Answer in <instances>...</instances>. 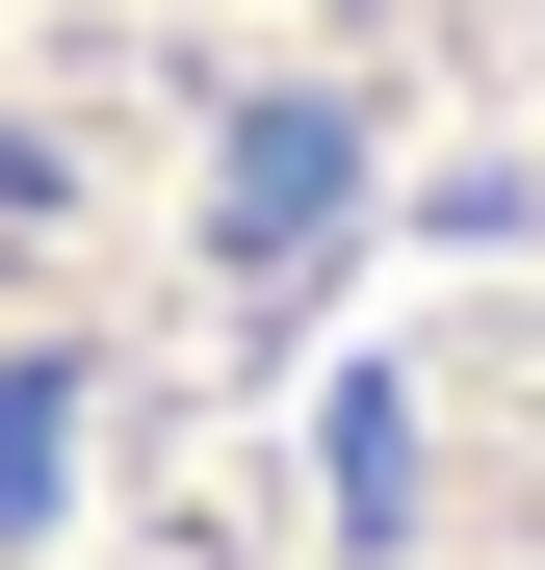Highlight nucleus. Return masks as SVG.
I'll return each mask as SVG.
<instances>
[{
  "mask_svg": "<svg viewBox=\"0 0 545 570\" xmlns=\"http://www.w3.org/2000/svg\"><path fill=\"white\" fill-rule=\"evenodd\" d=\"M0 570H545V0H0Z\"/></svg>",
  "mask_w": 545,
  "mask_h": 570,
  "instance_id": "nucleus-1",
  "label": "nucleus"
}]
</instances>
